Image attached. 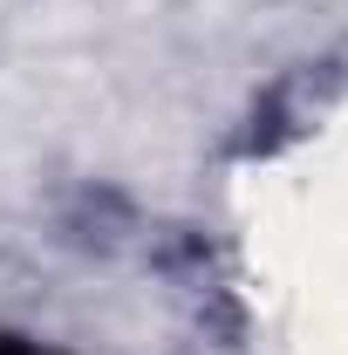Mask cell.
I'll use <instances>...</instances> for the list:
<instances>
[{"instance_id": "obj_1", "label": "cell", "mask_w": 348, "mask_h": 355, "mask_svg": "<svg viewBox=\"0 0 348 355\" xmlns=\"http://www.w3.org/2000/svg\"><path fill=\"white\" fill-rule=\"evenodd\" d=\"M0 355H42V349H0Z\"/></svg>"}]
</instances>
